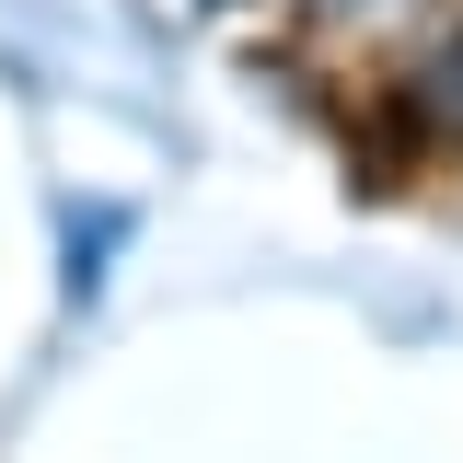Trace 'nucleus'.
I'll return each instance as SVG.
<instances>
[{
	"label": "nucleus",
	"mask_w": 463,
	"mask_h": 463,
	"mask_svg": "<svg viewBox=\"0 0 463 463\" xmlns=\"http://www.w3.org/2000/svg\"><path fill=\"white\" fill-rule=\"evenodd\" d=\"M325 12H383V0H325Z\"/></svg>",
	"instance_id": "obj_1"
}]
</instances>
